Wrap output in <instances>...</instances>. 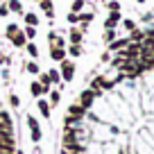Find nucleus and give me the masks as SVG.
I'll return each mask as SVG.
<instances>
[{
    "label": "nucleus",
    "mask_w": 154,
    "mask_h": 154,
    "mask_svg": "<svg viewBox=\"0 0 154 154\" xmlns=\"http://www.w3.org/2000/svg\"><path fill=\"white\" fill-rule=\"evenodd\" d=\"M7 9H11V11H20V2L18 0H9V7Z\"/></svg>",
    "instance_id": "obj_13"
},
{
    "label": "nucleus",
    "mask_w": 154,
    "mask_h": 154,
    "mask_svg": "<svg viewBox=\"0 0 154 154\" xmlns=\"http://www.w3.org/2000/svg\"><path fill=\"white\" fill-rule=\"evenodd\" d=\"M25 23H27V27H29V25H32V27H34V25L38 23V18H36V16H34V14H27V16H25Z\"/></svg>",
    "instance_id": "obj_11"
},
{
    "label": "nucleus",
    "mask_w": 154,
    "mask_h": 154,
    "mask_svg": "<svg viewBox=\"0 0 154 154\" xmlns=\"http://www.w3.org/2000/svg\"><path fill=\"white\" fill-rule=\"evenodd\" d=\"M0 129H14L9 113H5V111H0Z\"/></svg>",
    "instance_id": "obj_3"
},
{
    "label": "nucleus",
    "mask_w": 154,
    "mask_h": 154,
    "mask_svg": "<svg viewBox=\"0 0 154 154\" xmlns=\"http://www.w3.org/2000/svg\"><path fill=\"white\" fill-rule=\"evenodd\" d=\"M7 11H9L7 7H0V16H7Z\"/></svg>",
    "instance_id": "obj_27"
},
{
    "label": "nucleus",
    "mask_w": 154,
    "mask_h": 154,
    "mask_svg": "<svg viewBox=\"0 0 154 154\" xmlns=\"http://www.w3.org/2000/svg\"><path fill=\"white\" fill-rule=\"evenodd\" d=\"M84 111H86V109H82L79 104L70 106V116H72V118H77V120H82V118H84Z\"/></svg>",
    "instance_id": "obj_4"
},
{
    "label": "nucleus",
    "mask_w": 154,
    "mask_h": 154,
    "mask_svg": "<svg viewBox=\"0 0 154 154\" xmlns=\"http://www.w3.org/2000/svg\"><path fill=\"white\" fill-rule=\"evenodd\" d=\"M63 125H66V127H70V129H72V127H77V125H79V120H77V118H72V116H68L66 120H63Z\"/></svg>",
    "instance_id": "obj_9"
},
{
    "label": "nucleus",
    "mask_w": 154,
    "mask_h": 154,
    "mask_svg": "<svg viewBox=\"0 0 154 154\" xmlns=\"http://www.w3.org/2000/svg\"><path fill=\"white\" fill-rule=\"evenodd\" d=\"M11 41H14V45H25V34L16 32L14 36H11Z\"/></svg>",
    "instance_id": "obj_7"
},
{
    "label": "nucleus",
    "mask_w": 154,
    "mask_h": 154,
    "mask_svg": "<svg viewBox=\"0 0 154 154\" xmlns=\"http://www.w3.org/2000/svg\"><path fill=\"white\" fill-rule=\"evenodd\" d=\"M9 102H11V106H18V104H20L18 95H9Z\"/></svg>",
    "instance_id": "obj_23"
},
{
    "label": "nucleus",
    "mask_w": 154,
    "mask_h": 154,
    "mask_svg": "<svg viewBox=\"0 0 154 154\" xmlns=\"http://www.w3.org/2000/svg\"><path fill=\"white\" fill-rule=\"evenodd\" d=\"M82 7H84V2H82V0H75V5H72V9H75V11H79Z\"/></svg>",
    "instance_id": "obj_24"
},
{
    "label": "nucleus",
    "mask_w": 154,
    "mask_h": 154,
    "mask_svg": "<svg viewBox=\"0 0 154 154\" xmlns=\"http://www.w3.org/2000/svg\"><path fill=\"white\" fill-rule=\"evenodd\" d=\"M70 54L72 57H79V54H82V48H79V45H70Z\"/></svg>",
    "instance_id": "obj_15"
},
{
    "label": "nucleus",
    "mask_w": 154,
    "mask_h": 154,
    "mask_svg": "<svg viewBox=\"0 0 154 154\" xmlns=\"http://www.w3.org/2000/svg\"><path fill=\"white\" fill-rule=\"evenodd\" d=\"M27 52L32 54V57H36V54H38V48H36L34 43H29V45H27Z\"/></svg>",
    "instance_id": "obj_17"
},
{
    "label": "nucleus",
    "mask_w": 154,
    "mask_h": 154,
    "mask_svg": "<svg viewBox=\"0 0 154 154\" xmlns=\"http://www.w3.org/2000/svg\"><path fill=\"white\" fill-rule=\"evenodd\" d=\"M122 45H127V41H113V43H111V50H120Z\"/></svg>",
    "instance_id": "obj_16"
},
{
    "label": "nucleus",
    "mask_w": 154,
    "mask_h": 154,
    "mask_svg": "<svg viewBox=\"0 0 154 154\" xmlns=\"http://www.w3.org/2000/svg\"><path fill=\"white\" fill-rule=\"evenodd\" d=\"M32 140H34V143L41 140V129H32Z\"/></svg>",
    "instance_id": "obj_18"
},
{
    "label": "nucleus",
    "mask_w": 154,
    "mask_h": 154,
    "mask_svg": "<svg viewBox=\"0 0 154 154\" xmlns=\"http://www.w3.org/2000/svg\"><path fill=\"white\" fill-rule=\"evenodd\" d=\"M34 34H36V29H34V27H27V29H25V36H27V38H34Z\"/></svg>",
    "instance_id": "obj_22"
},
{
    "label": "nucleus",
    "mask_w": 154,
    "mask_h": 154,
    "mask_svg": "<svg viewBox=\"0 0 154 154\" xmlns=\"http://www.w3.org/2000/svg\"><path fill=\"white\" fill-rule=\"evenodd\" d=\"M27 70H29V72H38V63H36V61H29V63H27Z\"/></svg>",
    "instance_id": "obj_19"
},
{
    "label": "nucleus",
    "mask_w": 154,
    "mask_h": 154,
    "mask_svg": "<svg viewBox=\"0 0 154 154\" xmlns=\"http://www.w3.org/2000/svg\"><path fill=\"white\" fill-rule=\"evenodd\" d=\"M50 100H52V104H57V102H59V93H52V95H50Z\"/></svg>",
    "instance_id": "obj_25"
},
{
    "label": "nucleus",
    "mask_w": 154,
    "mask_h": 154,
    "mask_svg": "<svg viewBox=\"0 0 154 154\" xmlns=\"http://www.w3.org/2000/svg\"><path fill=\"white\" fill-rule=\"evenodd\" d=\"M41 7H43V11L48 16H52V2H50V0H41Z\"/></svg>",
    "instance_id": "obj_8"
},
{
    "label": "nucleus",
    "mask_w": 154,
    "mask_h": 154,
    "mask_svg": "<svg viewBox=\"0 0 154 154\" xmlns=\"http://www.w3.org/2000/svg\"><path fill=\"white\" fill-rule=\"evenodd\" d=\"M63 154H79V152H63Z\"/></svg>",
    "instance_id": "obj_28"
},
{
    "label": "nucleus",
    "mask_w": 154,
    "mask_h": 154,
    "mask_svg": "<svg viewBox=\"0 0 154 154\" xmlns=\"http://www.w3.org/2000/svg\"><path fill=\"white\" fill-rule=\"evenodd\" d=\"M27 127H29V129H38V122H36V118L27 116Z\"/></svg>",
    "instance_id": "obj_14"
},
{
    "label": "nucleus",
    "mask_w": 154,
    "mask_h": 154,
    "mask_svg": "<svg viewBox=\"0 0 154 154\" xmlns=\"http://www.w3.org/2000/svg\"><path fill=\"white\" fill-rule=\"evenodd\" d=\"M48 77H50V82H59V72H57V70H50Z\"/></svg>",
    "instance_id": "obj_20"
},
{
    "label": "nucleus",
    "mask_w": 154,
    "mask_h": 154,
    "mask_svg": "<svg viewBox=\"0 0 154 154\" xmlns=\"http://www.w3.org/2000/svg\"><path fill=\"white\" fill-rule=\"evenodd\" d=\"M63 54H66V52H63V48H54L52 50V59H57V61H61Z\"/></svg>",
    "instance_id": "obj_10"
},
{
    "label": "nucleus",
    "mask_w": 154,
    "mask_h": 154,
    "mask_svg": "<svg viewBox=\"0 0 154 154\" xmlns=\"http://www.w3.org/2000/svg\"><path fill=\"white\" fill-rule=\"evenodd\" d=\"M72 75H75V63L72 61H63L61 63V77L66 79V82H70Z\"/></svg>",
    "instance_id": "obj_1"
},
{
    "label": "nucleus",
    "mask_w": 154,
    "mask_h": 154,
    "mask_svg": "<svg viewBox=\"0 0 154 154\" xmlns=\"http://www.w3.org/2000/svg\"><path fill=\"white\" fill-rule=\"evenodd\" d=\"M68 20H70V23H75V20H79V16H77V14H70V16H68Z\"/></svg>",
    "instance_id": "obj_26"
},
{
    "label": "nucleus",
    "mask_w": 154,
    "mask_h": 154,
    "mask_svg": "<svg viewBox=\"0 0 154 154\" xmlns=\"http://www.w3.org/2000/svg\"><path fill=\"white\" fill-rule=\"evenodd\" d=\"M29 91H32V95H41V93H45V88H43V84H41V82H34L32 84V86H29Z\"/></svg>",
    "instance_id": "obj_6"
},
{
    "label": "nucleus",
    "mask_w": 154,
    "mask_h": 154,
    "mask_svg": "<svg viewBox=\"0 0 154 154\" xmlns=\"http://www.w3.org/2000/svg\"><path fill=\"white\" fill-rule=\"evenodd\" d=\"M93 97H95L93 91H84L82 95H79V106H82V109H88V106L93 104Z\"/></svg>",
    "instance_id": "obj_2"
},
{
    "label": "nucleus",
    "mask_w": 154,
    "mask_h": 154,
    "mask_svg": "<svg viewBox=\"0 0 154 154\" xmlns=\"http://www.w3.org/2000/svg\"><path fill=\"white\" fill-rule=\"evenodd\" d=\"M36 104H38V111H41V116H43V118H50V106H48V102H45V100H38Z\"/></svg>",
    "instance_id": "obj_5"
},
{
    "label": "nucleus",
    "mask_w": 154,
    "mask_h": 154,
    "mask_svg": "<svg viewBox=\"0 0 154 154\" xmlns=\"http://www.w3.org/2000/svg\"><path fill=\"white\" fill-rule=\"evenodd\" d=\"M70 41H72V45H79V41H82V32H72Z\"/></svg>",
    "instance_id": "obj_12"
},
{
    "label": "nucleus",
    "mask_w": 154,
    "mask_h": 154,
    "mask_svg": "<svg viewBox=\"0 0 154 154\" xmlns=\"http://www.w3.org/2000/svg\"><path fill=\"white\" fill-rule=\"evenodd\" d=\"M16 32H18V27H16V25H9V27H7V36H9V38L14 36Z\"/></svg>",
    "instance_id": "obj_21"
}]
</instances>
